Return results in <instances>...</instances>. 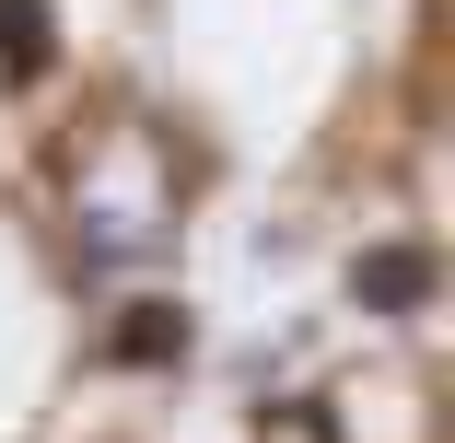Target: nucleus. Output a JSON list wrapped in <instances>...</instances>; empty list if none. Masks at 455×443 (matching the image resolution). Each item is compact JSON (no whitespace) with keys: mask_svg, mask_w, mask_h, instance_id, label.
Here are the masks:
<instances>
[{"mask_svg":"<svg viewBox=\"0 0 455 443\" xmlns=\"http://www.w3.org/2000/svg\"><path fill=\"white\" fill-rule=\"evenodd\" d=\"M350 304L362 315H420L432 304V245H362L350 257Z\"/></svg>","mask_w":455,"mask_h":443,"instance_id":"nucleus-1","label":"nucleus"},{"mask_svg":"<svg viewBox=\"0 0 455 443\" xmlns=\"http://www.w3.org/2000/svg\"><path fill=\"white\" fill-rule=\"evenodd\" d=\"M106 350H117V362H140V374H152V362H188V304H129Z\"/></svg>","mask_w":455,"mask_h":443,"instance_id":"nucleus-2","label":"nucleus"},{"mask_svg":"<svg viewBox=\"0 0 455 443\" xmlns=\"http://www.w3.org/2000/svg\"><path fill=\"white\" fill-rule=\"evenodd\" d=\"M47 59H59V12H47V0H0V70L36 82Z\"/></svg>","mask_w":455,"mask_h":443,"instance_id":"nucleus-3","label":"nucleus"}]
</instances>
